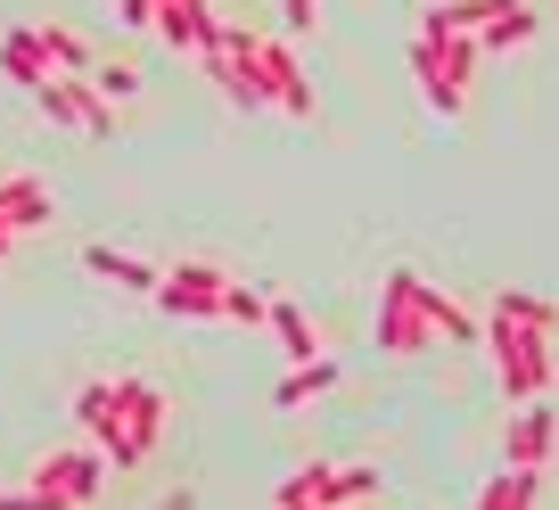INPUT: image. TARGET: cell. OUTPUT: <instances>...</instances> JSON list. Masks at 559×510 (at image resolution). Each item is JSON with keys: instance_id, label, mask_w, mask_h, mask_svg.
<instances>
[{"instance_id": "cb8c5ba5", "label": "cell", "mask_w": 559, "mask_h": 510, "mask_svg": "<svg viewBox=\"0 0 559 510\" xmlns=\"http://www.w3.org/2000/svg\"><path fill=\"white\" fill-rule=\"evenodd\" d=\"M280 25H288V34H313V25H321V0H280Z\"/></svg>"}, {"instance_id": "d4e9b609", "label": "cell", "mask_w": 559, "mask_h": 510, "mask_svg": "<svg viewBox=\"0 0 559 510\" xmlns=\"http://www.w3.org/2000/svg\"><path fill=\"white\" fill-rule=\"evenodd\" d=\"M116 25H132V34H157V0H116Z\"/></svg>"}, {"instance_id": "e0dca14e", "label": "cell", "mask_w": 559, "mask_h": 510, "mask_svg": "<svg viewBox=\"0 0 559 510\" xmlns=\"http://www.w3.org/2000/svg\"><path fill=\"white\" fill-rule=\"evenodd\" d=\"M263 321H272V337H280V354H288V370H297V363H321V330L305 321V305H288V297H280Z\"/></svg>"}, {"instance_id": "30bf717a", "label": "cell", "mask_w": 559, "mask_h": 510, "mask_svg": "<svg viewBox=\"0 0 559 510\" xmlns=\"http://www.w3.org/2000/svg\"><path fill=\"white\" fill-rule=\"evenodd\" d=\"M83 272H91V281H107V288H123V297H157V272L165 264H148V256H132V247L91 239L83 247Z\"/></svg>"}, {"instance_id": "5bb4252c", "label": "cell", "mask_w": 559, "mask_h": 510, "mask_svg": "<svg viewBox=\"0 0 559 510\" xmlns=\"http://www.w3.org/2000/svg\"><path fill=\"white\" fill-rule=\"evenodd\" d=\"M419 313H428V330H437L444 346H477V337H486V321H477L453 288H437V281H419Z\"/></svg>"}, {"instance_id": "277c9868", "label": "cell", "mask_w": 559, "mask_h": 510, "mask_svg": "<svg viewBox=\"0 0 559 510\" xmlns=\"http://www.w3.org/2000/svg\"><path fill=\"white\" fill-rule=\"evenodd\" d=\"M107 486V461L91 453V444H67V453H41L34 470H25V494H34L41 510H91Z\"/></svg>"}, {"instance_id": "484cf974", "label": "cell", "mask_w": 559, "mask_h": 510, "mask_svg": "<svg viewBox=\"0 0 559 510\" xmlns=\"http://www.w3.org/2000/svg\"><path fill=\"white\" fill-rule=\"evenodd\" d=\"M148 510H198V494H190V486H174V494H157Z\"/></svg>"}, {"instance_id": "2e32d148", "label": "cell", "mask_w": 559, "mask_h": 510, "mask_svg": "<svg viewBox=\"0 0 559 510\" xmlns=\"http://www.w3.org/2000/svg\"><path fill=\"white\" fill-rule=\"evenodd\" d=\"M543 494V470H519V461H502V470L477 486V510H535Z\"/></svg>"}, {"instance_id": "603a6c76", "label": "cell", "mask_w": 559, "mask_h": 510, "mask_svg": "<svg viewBox=\"0 0 559 510\" xmlns=\"http://www.w3.org/2000/svg\"><path fill=\"white\" fill-rule=\"evenodd\" d=\"M263 313H272V297H263V288H247V281L223 288V321H247V330H255Z\"/></svg>"}, {"instance_id": "9a60e30c", "label": "cell", "mask_w": 559, "mask_h": 510, "mask_svg": "<svg viewBox=\"0 0 559 510\" xmlns=\"http://www.w3.org/2000/svg\"><path fill=\"white\" fill-rule=\"evenodd\" d=\"M535 25H543V17L526 9V0H493V17L477 25L469 41H477V58H502V50H526V41H535Z\"/></svg>"}, {"instance_id": "6da1fadb", "label": "cell", "mask_w": 559, "mask_h": 510, "mask_svg": "<svg viewBox=\"0 0 559 510\" xmlns=\"http://www.w3.org/2000/svg\"><path fill=\"white\" fill-rule=\"evenodd\" d=\"M74 420H83L99 461L140 470L165 437V388H148V379H83L74 388Z\"/></svg>"}, {"instance_id": "9c48e42d", "label": "cell", "mask_w": 559, "mask_h": 510, "mask_svg": "<svg viewBox=\"0 0 559 510\" xmlns=\"http://www.w3.org/2000/svg\"><path fill=\"white\" fill-rule=\"evenodd\" d=\"M551 444H559L551 395H543V404H510V420H502V461H519V470H543V461H551Z\"/></svg>"}, {"instance_id": "4316f807", "label": "cell", "mask_w": 559, "mask_h": 510, "mask_svg": "<svg viewBox=\"0 0 559 510\" xmlns=\"http://www.w3.org/2000/svg\"><path fill=\"white\" fill-rule=\"evenodd\" d=\"M0 510H41V502H34L25 486H0Z\"/></svg>"}, {"instance_id": "8992f818", "label": "cell", "mask_w": 559, "mask_h": 510, "mask_svg": "<svg viewBox=\"0 0 559 510\" xmlns=\"http://www.w3.org/2000/svg\"><path fill=\"white\" fill-rule=\"evenodd\" d=\"M34 107L50 123H67V132H83V141H107V132H116V107L91 91V74H50V83L34 91Z\"/></svg>"}, {"instance_id": "7a4b0ae2", "label": "cell", "mask_w": 559, "mask_h": 510, "mask_svg": "<svg viewBox=\"0 0 559 510\" xmlns=\"http://www.w3.org/2000/svg\"><path fill=\"white\" fill-rule=\"evenodd\" d=\"M477 346L493 354V379H502V404H543L559 388V354H551V330H526V321H502L486 313V337Z\"/></svg>"}, {"instance_id": "5b68a950", "label": "cell", "mask_w": 559, "mask_h": 510, "mask_svg": "<svg viewBox=\"0 0 559 510\" xmlns=\"http://www.w3.org/2000/svg\"><path fill=\"white\" fill-rule=\"evenodd\" d=\"M437 346V330H428V313H419V272L395 264L379 281V354H395V363H412V354Z\"/></svg>"}, {"instance_id": "ffe728a7", "label": "cell", "mask_w": 559, "mask_h": 510, "mask_svg": "<svg viewBox=\"0 0 559 510\" xmlns=\"http://www.w3.org/2000/svg\"><path fill=\"white\" fill-rule=\"evenodd\" d=\"M486 313H502V321H526V330H551L559 337V305L551 297H535V288H493V305H486Z\"/></svg>"}, {"instance_id": "4fadbf2b", "label": "cell", "mask_w": 559, "mask_h": 510, "mask_svg": "<svg viewBox=\"0 0 559 510\" xmlns=\"http://www.w3.org/2000/svg\"><path fill=\"white\" fill-rule=\"evenodd\" d=\"M157 34L174 41L181 58H206V41L223 34V17H214L206 0H165V9H157Z\"/></svg>"}, {"instance_id": "44dd1931", "label": "cell", "mask_w": 559, "mask_h": 510, "mask_svg": "<svg viewBox=\"0 0 559 510\" xmlns=\"http://www.w3.org/2000/svg\"><path fill=\"white\" fill-rule=\"evenodd\" d=\"M330 388H337V363L321 354V363H297L288 379H280V388H272V404H280V412H297V404H313V395H330Z\"/></svg>"}, {"instance_id": "d6986e66", "label": "cell", "mask_w": 559, "mask_h": 510, "mask_svg": "<svg viewBox=\"0 0 559 510\" xmlns=\"http://www.w3.org/2000/svg\"><path fill=\"white\" fill-rule=\"evenodd\" d=\"M0 74H9V83H25V91H41V83H50V58H41L34 25H17V34H0Z\"/></svg>"}, {"instance_id": "52a82bcc", "label": "cell", "mask_w": 559, "mask_h": 510, "mask_svg": "<svg viewBox=\"0 0 559 510\" xmlns=\"http://www.w3.org/2000/svg\"><path fill=\"white\" fill-rule=\"evenodd\" d=\"M223 288H230L223 264H165L157 272V305L190 313V321H223Z\"/></svg>"}, {"instance_id": "ac0fdd59", "label": "cell", "mask_w": 559, "mask_h": 510, "mask_svg": "<svg viewBox=\"0 0 559 510\" xmlns=\"http://www.w3.org/2000/svg\"><path fill=\"white\" fill-rule=\"evenodd\" d=\"M34 41H41V58H50V74H91V67H99V58H91V41L74 34V25H58V17H41Z\"/></svg>"}, {"instance_id": "83f0119b", "label": "cell", "mask_w": 559, "mask_h": 510, "mask_svg": "<svg viewBox=\"0 0 559 510\" xmlns=\"http://www.w3.org/2000/svg\"><path fill=\"white\" fill-rule=\"evenodd\" d=\"M9 256H17V239H9V230H0V264H9Z\"/></svg>"}, {"instance_id": "8fae6325", "label": "cell", "mask_w": 559, "mask_h": 510, "mask_svg": "<svg viewBox=\"0 0 559 510\" xmlns=\"http://www.w3.org/2000/svg\"><path fill=\"white\" fill-rule=\"evenodd\" d=\"M0 230H9V239H34V230H50V181H34V174H0Z\"/></svg>"}, {"instance_id": "7402d4cb", "label": "cell", "mask_w": 559, "mask_h": 510, "mask_svg": "<svg viewBox=\"0 0 559 510\" xmlns=\"http://www.w3.org/2000/svg\"><path fill=\"white\" fill-rule=\"evenodd\" d=\"M91 91H99L107 107H116V99H132V91H140V67H123V58H107V67H91Z\"/></svg>"}, {"instance_id": "7c38bea8", "label": "cell", "mask_w": 559, "mask_h": 510, "mask_svg": "<svg viewBox=\"0 0 559 510\" xmlns=\"http://www.w3.org/2000/svg\"><path fill=\"white\" fill-rule=\"evenodd\" d=\"M313 477V510H362L370 494H379V470H370V461H337V470H305Z\"/></svg>"}, {"instance_id": "ba28073f", "label": "cell", "mask_w": 559, "mask_h": 510, "mask_svg": "<svg viewBox=\"0 0 559 510\" xmlns=\"http://www.w3.org/2000/svg\"><path fill=\"white\" fill-rule=\"evenodd\" d=\"M255 74H263V107H280V116H313V83H305L297 50L280 34H255Z\"/></svg>"}, {"instance_id": "3957f363", "label": "cell", "mask_w": 559, "mask_h": 510, "mask_svg": "<svg viewBox=\"0 0 559 510\" xmlns=\"http://www.w3.org/2000/svg\"><path fill=\"white\" fill-rule=\"evenodd\" d=\"M469 74H477V41L469 34H437V41L412 34V83H419V99L437 107V116H461V107H469Z\"/></svg>"}]
</instances>
